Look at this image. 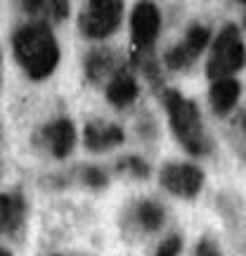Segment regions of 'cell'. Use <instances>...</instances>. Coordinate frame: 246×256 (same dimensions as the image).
I'll list each match as a JSON object with an SVG mask.
<instances>
[{"instance_id":"obj_16","label":"cell","mask_w":246,"mask_h":256,"mask_svg":"<svg viewBox=\"0 0 246 256\" xmlns=\"http://www.w3.org/2000/svg\"><path fill=\"white\" fill-rule=\"evenodd\" d=\"M228 140L232 145V150L246 162V107L239 110L228 121Z\"/></svg>"},{"instance_id":"obj_6","label":"cell","mask_w":246,"mask_h":256,"mask_svg":"<svg viewBox=\"0 0 246 256\" xmlns=\"http://www.w3.org/2000/svg\"><path fill=\"white\" fill-rule=\"evenodd\" d=\"M159 180L175 197L194 200L204 188V171L194 164H166Z\"/></svg>"},{"instance_id":"obj_21","label":"cell","mask_w":246,"mask_h":256,"mask_svg":"<svg viewBox=\"0 0 246 256\" xmlns=\"http://www.w3.org/2000/svg\"><path fill=\"white\" fill-rule=\"evenodd\" d=\"M194 256H223V252L211 238H201L197 249H194Z\"/></svg>"},{"instance_id":"obj_2","label":"cell","mask_w":246,"mask_h":256,"mask_svg":"<svg viewBox=\"0 0 246 256\" xmlns=\"http://www.w3.org/2000/svg\"><path fill=\"white\" fill-rule=\"evenodd\" d=\"M161 100L166 104L168 121H171V128H173L178 142L194 156L209 154L213 142H211L209 133L204 128V121H201V114L197 110V104L192 100H187V98H183L173 88H166L161 92Z\"/></svg>"},{"instance_id":"obj_17","label":"cell","mask_w":246,"mask_h":256,"mask_svg":"<svg viewBox=\"0 0 246 256\" xmlns=\"http://www.w3.org/2000/svg\"><path fill=\"white\" fill-rule=\"evenodd\" d=\"M133 64H135L137 69L145 74V78L154 86L156 90H161L164 81H161V72H159L156 55L152 52V50H137V52H133Z\"/></svg>"},{"instance_id":"obj_8","label":"cell","mask_w":246,"mask_h":256,"mask_svg":"<svg viewBox=\"0 0 246 256\" xmlns=\"http://www.w3.org/2000/svg\"><path fill=\"white\" fill-rule=\"evenodd\" d=\"M83 69H85V78L92 86H102L107 78H114L119 72H123V60L111 48H95L88 52Z\"/></svg>"},{"instance_id":"obj_5","label":"cell","mask_w":246,"mask_h":256,"mask_svg":"<svg viewBox=\"0 0 246 256\" xmlns=\"http://www.w3.org/2000/svg\"><path fill=\"white\" fill-rule=\"evenodd\" d=\"M211 40V28L194 22L187 31H185V40L178 43V46L168 48V52L164 55V62L168 69L173 72H180V69H187L194 64V60L201 55V50L209 46Z\"/></svg>"},{"instance_id":"obj_20","label":"cell","mask_w":246,"mask_h":256,"mask_svg":"<svg viewBox=\"0 0 246 256\" xmlns=\"http://www.w3.org/2000/svg\"><path fill=\"white\" fill-rule=\"evenodd\" d=\"M180 249H183V238L175 232V235L166 238L164 242L159 244V249H156V256H178V254H180Z\"/></svg>"},{"instance_id":"obj_22","label":"cell","mask_w":246,"mask_h":256,"mask_svg":"<svg viewBox=\"0 0 246 256\" xmlns=\"http://www.w3.org/2000/svg\"><path fill=\"white\" fill-rule=\"evenodd\" d=\"M0 256H12V254H9V252H5V249H2V252H0Z\"/></svg>"},{"instance_id":"obj_12","label":"cell","mask_w":246,"mask_h":256,"mask_svg":"<svg viewBox=\"0 0 246 256\" xmlns=\"http://www.w3.org/2000/svg\"><path fill=\"white\" fill-rule=\"evenodd\" d=\"M239 95H242V83L237 78H220L211 86L209 90V100H211V107L218 116H225L235 104H237Z\"/></svg>"},{"instance_id":"obj_11","label":"cell","mask_w":246,"mask_h":256,"mask_svg":"<svg viewBox=\"0 0 246 256\" xmlns=\"http://www.w3.org/2000/svg\"><path fill=\"white\" fill-rule=\"evenodd\" d=\"M126 140L123 136V128L116 126V124H104V121H90L85 124V130H83V142L90 152H104V150H111V147L121 145Z\"/></svg>"},{"instance_id":"obj_19","label":"cell","mask_w":246,"mask_h":256,"mask_svg":"<svg viewBox=\"0 0 246 256\" xmlns=\"http://www.w3.org/2000/svg\"><path fill=\"white\" fill-rule=\"evenodd\" d=\"M83 183L88 185V188L100 190V188H107L109 178H107V174H104L102 168H97V166H88V168L83 171Z\"/></svg>"},{"instance_id":"obj_1","label":"cell","mask_w":246,"mask_h":256,"mask_svg":"<svg viewBox=\"0 0 246 256\" xmlns=\"http://www.w3.org/2000/svg\"><path fill=\"white\" fill-rule=\"evenodd\" d=\"M12 50L19 66L33 81L47 78L59 62V46L45 22H28L19 26L12 36Z\"/></svg>"},{"instance_id":"obj_3","label":"cell","mask_w":246,"mask_h":256,"mask_svg":"<svg viewBox=\"0 0 246 256\" xmlns=\"http://www.w3.org/2000/svg\"><path fill=\"white\" fill-rule=\"evenodd\" d=\"M246 64V46L242 40L237 24H228L220 28L216 43L211 48L209 62H206V74L213 81L230 78V74L239 72Z\"/></svg>"},{"instance_id":"obj_15","label":"cell","mask_w":246,"mask_h":256,"mask_svg":"<svg viewBox=\"0 0 246 256\" xmlns=\"http://www.w3.org/2000/svg\"><path fill=\"white\" fill-rule=\"evenodd\" d=\"M21 8L28 14L40 17V22H45V24H55V22L69 17V2H64V0H47V2L45 0H28V2H21Z\"/></svg>"},{"instance_id":"obj_4","label":"cell","mask_w":246,"mask_h":256,"mask_svg":"<svg viewBox=\"0 0 246 256\" xmlns=\"http://www.w3.org/2000/svg\"><path fill=\"white\" fill-rule=\"evenodd\" d=\"M123 2L90 0L78 14V28L85 38H107L121 26Z\"/></svg>"},{"instance_id":"obj_18","label":"cell","mask_w":246,"mask_h":256,"mask_svg":"<svg viewBox=\"0 0 246 256\" xmlns=\"http://www.w3.org/2000/svg\"><path fill=\"white\" fill-rule=\"evenodd\" d=\"M121 174H128L133 176V178H147L149 176V164H147L145 159H140V156H123L119 159V164H116Z\"/></svg>"},{"instance_id":"obj_9","label":"cell","mask_w":246,"mask_h":256,"mask_svg":"<svg viewBox=\"0 0 246 256\" xmlns=\"http://www.w3.org/2000/svg\"><path fill=\"white\" fill-rule=\"evenodd\" d=\"M40 136H43V142L55 159H66L71 154L73 142H76V128H73L71 119L62 116V119L47 124V126H43Z\"/></svg>"},{"instance_id":"obj_7","label":"cell","mask_w":246,"mask_h":256,"mask_svg":"<svg viewBox=\"0 0 246 256\" xmlns=\"http://www.w3.org/2000/svg\"><path fill=\"white\" fill-rule=\"evenodd\" d=\"M161 28V14L154 2H137L130 17V31L137 50H152Z\"/></svg>"},{"instance_id":"obj_10","label":"cell","mask_w":246,"mask_h":256,"mask_svg":"<svg viewBox=\"0 0 246 256\" xmlns=\"http://www.w3.org/2000/svg\"><path fill=\"white\" fill-rule=\"evenodd\" d=\"M26 220V202L19 192H5L0 197V223L7 238H19Z\"/></svg>"},{"instance_id":"obj_14","label":"cell","mask_w":246,"mask_h":256,"mask_svg":"<svg viewBox=\"0 0 246 256\" xmlns=\"http://www.w3.org/2000/svg\"><path fill=\"white\" fill-rule=\"evenodd\" d=\"M133 220L135 226L142 232H156V230L164 226L166 220V211L164 206L154 200H142L135 204V211H133Z\"/></svg>"},{"instance_id":"obj_13","label":"cell","mask_w":246,"mask_h":256,"mask_svg":"<svg viewBox=\"0 0 246 256\" xmlns=\"http://www.w3.org/2000/svg\"><path fill=\"white\" fill-rule=\"evenodd\" d=\"M107 100L114 107H128L137 98V81L130 72H119L109 83H107Z\"/></svg>"}]
</instances>
